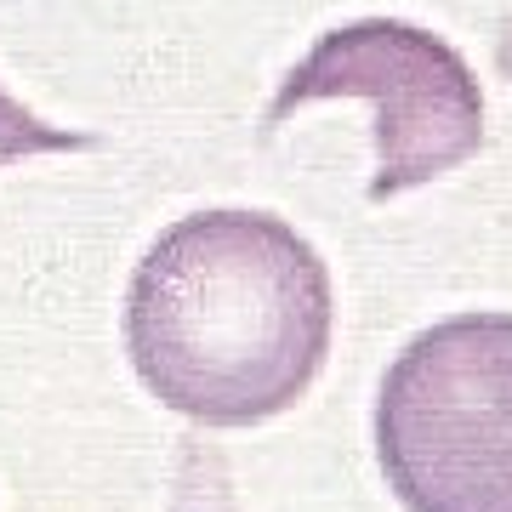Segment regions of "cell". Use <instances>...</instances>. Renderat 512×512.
<instances>
[{
	"label": "cell",
	"mask_w": 512,
	"mask_h": 512,
	"mask_svg": "<svg viewBox=\"0 0 512 512\" xmlns=\"http://www.w3.org/2000/svg\"><path fill=\"white\" fill-rule=\"evenodd\" d=\"M143 387L200 427L285 416L330 353V274L291 222L200 211L143 251L126 296Z\"/></svg>",
	"instance_id": "obj_1"
},
{
	"label": "cell",
	"mask_w": 512,
	"mask_h": 512,
	"mask_svg": "<svg viewBox=\"0 0 512 512\" xmlns=\"http://www.w3.org/2000/svg\"><path fill=\"white\" fill-rule=\"evenodd\" d=\"M376 461L404 512H512V313H456L393 359Z\"/></svg>",
	"instance_id": "obj_2"
},
{
	"label": "cell",
	"mask_w": 512,
	"mask_h": 512,
	"mask_svg": "<svg viewBox=\"0 0 512 512\" xmlns=\"http://www.w3.org/2000/svg\"><path fill=\"white\" fill-rule=\"evenodd\" d=\"M325 97H359L376 109V177L370 200H393L456 171L484 148V92L450 40L404 18H359L319 35L285 74L268 126Z\"/></svg>",
	"instance_id": "obj_3"
},
{
	"label": "cell",
	"mask_w": 512,
	"mask_h": 512,
	"mask_svg": "<svg viewBox=\"0 0 512 512\" xmlns=\"http://www.w3.org/2000/svg\"><path fill=\"white\" fill-rule=\"evenodd\" d=\"M86 143H92V137L46 126L40 114H29V109L18 103V97L0 86V165L29 160V154H63V148H86Z\"/></svg>",
	"instance_id": "obj_4"
}]
</instances>
